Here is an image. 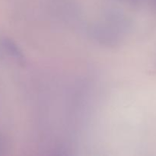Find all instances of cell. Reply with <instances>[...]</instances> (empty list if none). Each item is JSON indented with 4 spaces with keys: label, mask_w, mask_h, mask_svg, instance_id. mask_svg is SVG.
Returning a JSON list of instances; mask_svg holds the SVG:
<instances>
[{
    "label": "cell",
    "mask_w": 156,
    "mask_h": 156,
    "mask_svg": "<svg viewBox=\"0 0 156 156\" xmlns=\"http://www.w3.org/2000/svg\"><path fill=\"white\" fill-rule=\"evenodd\" d=\"M93 39L100 44L109 47H115L120 44V39L113 29L101 25H95L91 29Z\"/></svg>",
    "instance_id": "obj_1"
},
{
    "label": "cell",
    "mask_w": 156,
    "mask_h": 156,
    "mask_svg": "<svg viewBox=\"0 0 156 156\" xmlns=\"http://www.w3.org/2000/svg\"><path fill=\"white\" fill-rule=\"evenodd\" d=\"M2 44L5 50H6V52L14 59H15V61L18 64L24 66L26 63V58L24 56V53L13 41L9 39V38H4L2 41Z\"/></svg>",
    "instance_id": "obj_2"
},
{
    "label": "cell",
    "mask_w": 156,
    "mask_h": 156,
    "mask_svg": "<svg viewBox=\"0 0 156 156\" xmlns=\"http://www.w3.org/2000/svg\"><path fill=\"white\" fill-rule=\"evenodd\" d=\"M108 21L114 27L118 29H126L129 27V21L127 17L118 10H109L106 15Z\"/></svg>",
    "instance_id": "obj_3"
},
{
    "label": "cell",
    "mask_w": 156,
    "mask_h": 156,
    "mask_svg": "<svg viewBox=\"0 0 156 156\" xmlns=\"http://www.w3.org/2000/svg\"><path fill=\"white\" fill-rule=\"evenodd\" d=\"M119 1L124 2L128 3V4L137 5V4H140V3L142 2V0H119Z\"/></svg>",
    "instance_id": "obj_4"
},
{
    "label": "cell",
    "mask_w": 156,
    "mask_h": 156,
    "mask_svg": "<svg viewBox=\"0 0 156 156\" xmlns=\"http://www.w3.org/2000/svg\"><path fill=\"white\" fill-rule=\"evenodd\" d=\"M149 2L152 10L156 12V0H149Z\"/></svg>",
    "instance_id": "obj_5"
},
{
    "label": "cell",
    "mask_w": 156,
    "mask_h": 156,
    "mask_svg": "<svg viewBox=\"0 0 156 156\" xmlns=\"http://www.w3.org/2000/svg\"><path fill=\"white\" fill-rule=\"evenodd\" d=\"M3 149V143H2V140L1 137H0V151L2 150Z\"/></svg>",
    "instance_id": "obj_6"
}]
</instances>
